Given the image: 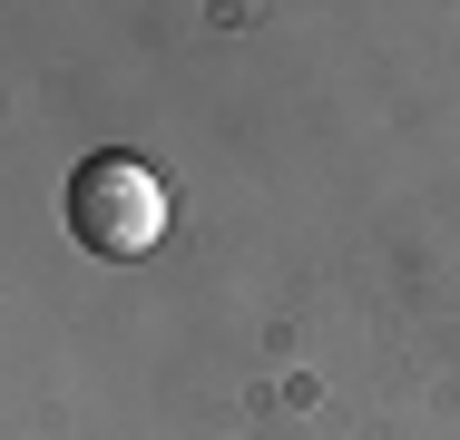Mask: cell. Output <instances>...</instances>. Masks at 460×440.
<instances>
[{
    "label": "cell",
    "instance_id": "cell-1",
    "mask_svg": "<svg viewBox=\"0 0 460 440\" xmlns=\"http://www.w3.org/2000/svg\"><path fill=\"white\" fill-rule=\"evenodd\" d=\"M69 235L89 245V255L128 264L147 255L157 235H167V186H157V167H137V157H89V167L69 176Z\"/></svg>",
    "mask_w": 460,
    "mask_h": 440
}]
</instances>
